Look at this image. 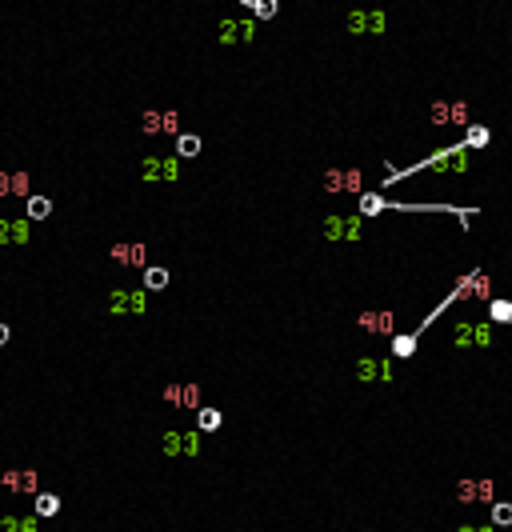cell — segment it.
I'll return each instance as SVG.
<instances>
[{
  "mask_svg": "<svg viewBox=\"0 0 512 532\" xmlns=\"http://www.w3.org/2000/svg\"><path fill=\"white\" fill-rule=\"evenodd\" d=\"M484 145H488V129H484V124H472L468 136H464V148H484Z\"/></svg>",
  "mask_w": 512,
  "mask_h": 532,
  "instance_id": "obj_19",
  "label": "cell"
},
{
  "mask_svg": "<svg viewBox=\"0 0 512 532\" xmlns=\"http://www.w3.org/2000/svg\"><path fill=\"white\" fill-rule=\"evenodd\" d=\"M360 328H381V332H392V312H365V316H360Z\"/></svg>",
  "mask_w": 512,
  "mask_h": 532,
  "instance_id": "obj_13",
  "label": "cell"
},
{
  "mask_svg": "<svg viewBox=\"0 0 512 532\" xmlns=\"http://www.w3.org/2000/svg\"><path fill=\"white\" fill-rule=\"evenodd\" d=\"M36 516H0V532H40Z\"/></svg>",
  "mask_w": 512,
  "mask_h": 532,
  "instance_id": "obj_11",
  "label": "cell"
},
{
  "mask_svg": "<svg viewBox=\"0 0 512 532\" xmlns=\"http://www.w3.org/2000/svg\"><path fill=\"white\" fill-rule=\"evenodd\" d=\"M61 513V497H56V492H40V497H36V520H40V516H56Z\"/></svg>",
  "mask_w": 512,
  "mask_h": 532,
  "instance_id": "obj_14",
  "label": "cell"
},
{
  "mask_svg": "<svg viewBox=\"0 0 512 532\" xmlns=\"http://www.w3.org/2000/svg\"><path fill=\"white\" fill-rule=\"evenodd\" d=\"M488 316L496 324H512V300H488Z\"/></svg>",
  "mask_w": 512,
  "mask_h": 532,
  "instance_id": "obj_16",
  "label": "cell"
},
{
  "mask_svg": "<svg viewBox=\"0 0 512 532\" xmlns=\"http://www.w3.org/2000/svg\"><path fill=\"white\" fill-rule=\"evenodd\" d=\"M0 484L16 492V497H40V476H36V468H8V472H0Z\"/></svg>",
  "mask_w": 512,
  "mask_h": 532,
  "instance_id": "obj_1",
  "label": "cell"
},
{
  "mask_svg": "<svg viewBox=\"0 0 512 532\" xmlns=\"http://www.w3.org/2000/svg\"><path fill=\"white\" fill-rule=\"evenodd\" d=\"M176 152H180V156H196V152H200V136H196V132H184V136H180V140H176Z\"/></svg>",
  "mask_w": 512,
  "mask_h": 532,
  "instance_id": "obj_20",
  "label": "cell"
},
{
  "mask_svg": "<svg viewBox=\"0 0 512 532\" xmlns=\"http://www.w3.org/2000/svg\"><path fill=\"white\" fill-rule=\"evenodd\" d=\"M144 180H176V161H144Z\"/></svg>",
  "mask_w": 512,
  "mask_h": 532,
  "instance_id": "obj_8",
  "label": "cell"
},
{
  "mask_svg": "<svg viewBox=\"0 0 512 532\" xmlns=\"http://www.w3.org/2000/svg\"><path fill=\"white\" fill-rule=\"evenodd\" d=\"M244 8H253V13H264V20H269V13H276V4H269V0H244Z\"/></svg>",
  "mask_w": 512,
  "mask_h": 532,
  "instance_id": "obj_21",
  "label": "cell"
},
{
  "mask_svg": "<svg viewBox=\"0 0 512 532\" xmlns=\"http://www.w3.org/2000/svg\"><path fill=\"white\" fill-rule=\"evenodd\" d=\"M52 212V200L48 196H29V220H45Z\"/></svg>",
  "mask_w": 512,
  "mask_h": 532,
  "instance_id": "obj_18",
  "label": "cell"
},
{
  "mask_svg": "<svg viewBox=\"0 0 512 532\" xmlns=\"http://www.w3.org/2000/svg\"><path fill=\"white\" fill-rule=\"evenodd\" d=\"M8 337H13V332H8V324H0V344H8Z\"/></svg>",
  "mask_w": 512,
  "mask_h": 532,
  "instance_id": "obj_22",
  "label": "cell"
},
{
  "mask_svg": "<svg viewBox=\"0 0 512 532\" xmlns=\"http://www.w3.org/2000/svg\"><path fill=\"white\" fill-rule=\"evenodd\" d=\"M29 241H32L29 220H8V216H0V248H4V244H29Z\"/></svg>",
  "mask_w": 512,
  "mask_h": 532,
  "instance_id": "obj_2",
  "label": "cell"
},
{
  "mask_svg": "<svg viewBox=\"0 0 512 532\" xmlns=\"http://www.w3.org/2000/svg\"><path fill=\"white\" fill-rule=\"evenodd\" d=\"M221 424H224L221 408H196V428H200V433H216Z\"/></svg>",
  "mask_w": 512,
  "mask_h": 532,
  "instance_id": "obj_12",
  "label": "cell"
},
{
  "mask_svg": "<svg viewBox=\"0 0 512 532\" xmlns=\"http://www.w3.org/2000/svg\"><path fill=\"white\" fill-rule=\"evenodd\" d=\"M324 188L328 193H336V188H360V172L352 168V172H328L324 177Z\"/></svg>",
  "mask_w": 512,
  "mask_h": 532,
  "instance_id": "obj_10",
  "label": "cell"
},
{
  "mask_svg": "<svg viewBox=\"0 0 512 532\" xmlns=\"http://www.w3.org/2000/svg\"><path fill=\"white\" fill-rule=\"evenodd\" d=\"M168 284V268H160V264H152V268H144V289L148 292H157Z\"/></svg>",
  "mask_w": 512,
  "mask_h": 532,
  "instance_id": "obj_15",
  "label": "cell"
},
{
  "mask_svg": "<svg viewBox=\"0 0 512 532\" xmlns=\"http://www.w3.org/2000/svg\"><path fill=\"white\" fill-rule=\"evenodd\" d=\"M493 524L496 529H509L512 524V500H496L493 504Z\"/></svg>",
  "mask_w": 512,
  "mask_h": 532,
  "instance_id": "obj_17",
  "label": "cell"
},
{
  "mask_svg": "<svg viewBox=\"0 0 512 532\" xmlns=\"http://www.w3.org/2000/svg\"><path fill=\"white\" fill-rule=\"evenodd\" d=\"M144 292H112V312H141Z\"/></svg>",
  "mask_w": 512,
  "mask_h": 532,
  "instance_id": "obj_7",
  "label": "cell"
},
{
  "mask_svg": "<svg viewBox=\"0 0 512 532\" xmlns=\"http://www.w3.org/2000/svg\"><path fill=\"white\" fill-rule=\"evenodd\" d=\"M112 260H116V264H128V268H144V244L141 241L112 244Z\"/></svg>",
  "mask_w": 512,
  "mask_h": 532,
  "instance_id": "obj_3",
  "label": "cell"
},
{
  "mask_svg": "<svg viewBox=\"0 0 512 532\" xmlns=\"http://www.w3.org/2000/svg\"><path fill=\"white\" fill-rule=\"evenodd\" d=\"M0 196H29V172H0Z\"/></svg>",
  "mask_w": 512,
  "mask_h": 532,
  "instance_id": "obj_5",
  "label": "cell"
},
{
  "mask_svg": "<svg viewBox=\"0 0 512 532\" xmlns=\"http://www.w3.org/2000/svg\"><path fill=\"white\" fill-rule=\"evenodd\" d=\"M176 113H144V132H176Z\"/></svg>",
  "mask_w": 512,
  "mask_h": 532,
  "instance_id": "obj_6",
  "label": "cell"
},
{
  "mask_svg": "<svg viewBox=\"0 0 512 532\" xmlns=\"http://www.w3.org/2000/svg\"><path fill=\"white\" fill-rule=\"evenodd\" d=\"M196 396H200V388L196 385H168L164 388V401H173V404H180V408H196Z\"/></svg>",
  "mask_w": 512,
  "mask_h": 532,
  "instance_id": "obj_4",
  "label": "cell"
},
{
  "mask_svg": "<svg viewBox=\"0 0 512 532\" xmlns=\"http://www.w3.org/2000/svg\"><path fill=\"white\" fill-rule=\"evenodd\" d=\"M416 344H420L416 332H397V337H392V356H397V360H408V356L416 353Z\"/></svg>",
  "mask_w": 512,
  "mask_h": 532,
  "instance_id": "obj_9",
  "label": "cell"
}]
</instances>
